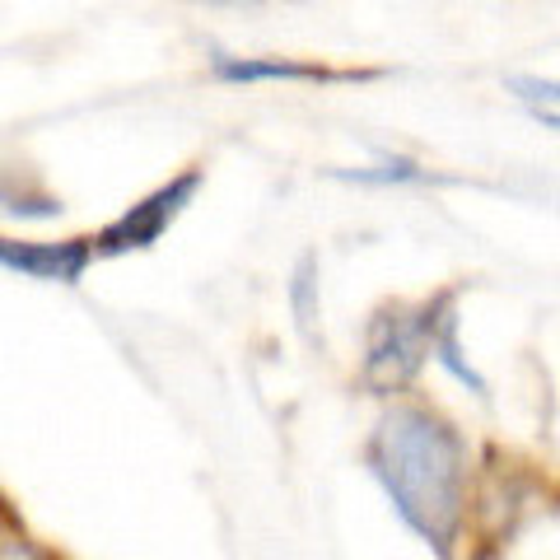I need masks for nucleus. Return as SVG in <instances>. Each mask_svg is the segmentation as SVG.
<instances>
[{
	"mask_svg": "<svg viewBox=\"0 0 560 560\" xmlns=\"http://www.w3.org/2000/svg\"><path fill=\"white\" fill-rule=\"evenodd\" d=\"M370 471L393 500L397 518L448 556L467 490V448L458 430L430 407H393L370 440Z\"/></svg>",
	"mask_w": 560,
	"mask_h": 560,
	"instance_id": "nucleus-1",
	"label": "nucleus"
},
{
	"mask_svg": "<svg viewBox=\"0 0 560 560\" xmlns=\"http://www.w3.org/2000/svg\"><path fill=\"white\" fill-rule=\"evenodd\" d=\"M448 308H453V300L444 294V300H434V304H420L416 313L401 308V304L374 313V323H370V350H364V370H360L364 388H374V393L407 388L420 364L430 360L434 331H440Z\"/></svg>",
	"mask_w": 560,
	"mask_h": 560,
	"instance_id": "nucleus-2",
	"label": "nucleus"
},
{
	"mask_svg": "<svg viewBox=\"0 0 560 560\" xmlns=\"http://www.w3.org/2000/svg\"><path fill=\"white\" fill-rule=\"evenodd\" d=\"M197 187H201V168H187V173H178V178H168L164 187H154L145 201H136L127 215L113 220L108 230L94 238V253H103V257H121V253L154 248V243L168 234V224L191 206Z\"/></svg>",
	"mask_w": 560,
	"mask_h": 560,
	"instance_id": "nucleus-3",
	"label": "nucleus"
},
{
	"mask_svg": "<svg viewBox=\"0 0 560 560\" xmlns=\"http://www.w3.org/2000/svg\"><path fill=\"white\" fill-rule=\"evenodd\" d=\"M90 257H94V238H61V243L0 238V267L20 271L28 280H61V285H75V280L90 271Z\"/></svg>",
	"mask_w": 560,
	"mask_h": 560,
	"instance_id": "nucleus-4",
	"label": "nucleus"
},
{
	"mask_svg": "<svg viewBox=\"0 0 560 560\" xmlns=\"http://www.w3.org/2000/svg\"><path fill=\"white\" fill-rule=\"evenodd\" d=\"M210 70L224 84H271V80H290V84H308V80H327L323 66L308 61H290V57H230V51H215Z\"/></svg>",
	"mask_w": 560,
	"mask_h": 560,
	"instance_id": "nucleus-5",
	"label": "nucleus"
},
{
	"mask_svg": "<svg viewBox=\"0 0 560 560\" xmlns=\"http://www.w3.org/2000/svg\"><path fill=\"white\" fill-rule=\"evenodd\" d=\"M430 360L440 364V370H448L453 378L463 383V388H471L477 397H486L490 388H486V378L471 370L467 364V355H463V346H458V318H453V308L444 313V323H440V331H434V350H430Z\"/></svg>",
	"mask_w": 560,
	"mask_h": 560,
	"instance_id": "nucleus-6",
	"label": "nucleus"
},
{
	"mask_svg": "<svg viewBox=\"0 0 560 560\" xmlns=\"http://www.w3.org/2000/svg\"><path fill=\"white\" fill-rule=\"evenodd\" d=\"M290 308H294V323H300L304 337H313V318H318V257H313V253H304L300 267H294Z\"/></svg>",
	"mask_w": 560,
	"mask_h": 560,
	"instance_id": "nucleus-7",
	"label": "nucleus"
},
{
	"mask_svg": "<svg viewBox=\"0 0 560 560\" xmlns=\"http://www.w3.org/2000/svg\"><path fill=\"white\" fill-rule=\"evenodd\" d=\"M331 178H341V183H378V187H388V183H430V173L420 168L416 160H401V154H388L378 168H331Z\"/></svg>",
	"mask_w": 560,
	"mask_h": 560,
	"instance_id": "nucleus-8",
	"label": "nucleus"
},
{
	"mask_svg": "<svg viewBox=\"0 0 560 560\" xmlns=\"http://www.w3.org/2000/svg\"><path fill=\"white\" fill-rule=\"evenodd\" d=\"M61 210L66 206L57 197H47V191H20L10 178L0 183V215H10V220H57Z\"/></svg>",
	"mask_w": 560,
	"mask_h": 560,
	"instance_id": "nucleus-9",
	"label": "nucleus"
},
{
	"mask_svg": "<svg viewBox=\"0 0 560 560\" xmlns=\"http://www.w3.org/2000/svg\"><path fill=\"white\" fill-rule=\"evenodd\" d=\"M510 94H518L528 108L537 113H560V80H541V75H510Z\"/></svg>",
	"mask_w": 560,
	"mask_h": 560,
	"instance_id": "nucleus-10",
	"label": "nucleus"
},
{
	"mask_svg": "<svg viewBox=\"0 0 560 560\" xmlns=\"http://www.w3.org/2000/svg\"><path fill=\"white\" fill-rule=\"evenodd\" d=\"M0 560H51L47 551H38L24 537H0Z\"/></svg>",
	"mask_w": 560,
	"mask_h": 560,
	"instance_id": "nucleus-11",
	"label": "nucleus"
},
{
	"mask_svg": "<svg viewBox=\"0 0 560 560\" xmlns=\"http://www.w3.org/2000/svg\"><path fill=\"white\" fill-rule=\"evenodd\" d=\"M533 117L541 121V127H551V131H560V113H537V108H533Z\"/></svg>",
	"mask_w": 560,
	"mask_h": 560,
	"instance_id": "nucleus-12",
	"label": "nucleus"
}]
</instances>
